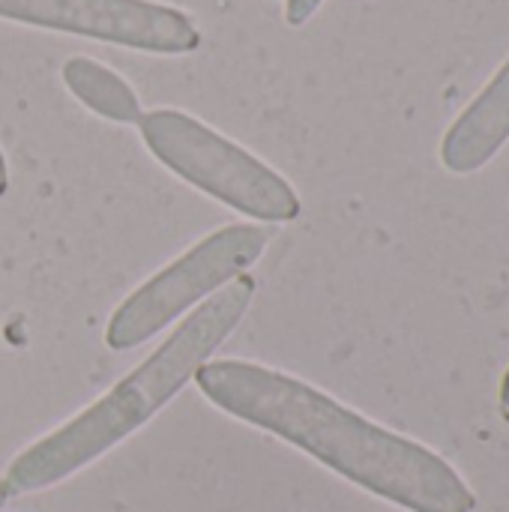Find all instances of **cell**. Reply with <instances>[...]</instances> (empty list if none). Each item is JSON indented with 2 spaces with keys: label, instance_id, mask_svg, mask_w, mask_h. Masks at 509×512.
Masks as SVG:
<instances>
[{
  "label": "cell",
  "instance_id": "7",
  "mask_svg": "<svg viewBox=\"0 0 509 512\" xmlns=\"http://www.w3.org/2000/svg\"><path fill=\"white\" fill-rule=\"evenodd\" d=\"M66 90L93 114L111 120V123H138L144 108L132 84L117 75L111 66L93 60V57H69L60 69Z\"/></svg>",
  "mask_w": 509,
  "mask_h": 512
},
{
  "label": "cell",
  "instance_id": "5",
  "mask_svg": "<svg viewBox=\"0 0 509 512\" xmlns=\"http://www.w3.org/2000/svg\"><path fill=\"white\" fill-rule=\"evenodd\" d=\"M0 18L150 54H189L201 45L195 21L156 0H0Z\"/></svg>",
  "mask_w": 509,
  "mask_h": 512
},
{
  "label": "cell",
  "instance_id": "4",
  "mask_svg": "<svg viewBox=\"0 0 509 512\" xmlns=\"http://www.w3.org/2000/svg\"><path fill=\"white\" fill-rule=\"evenodd\" d=\"M267 243L270 228L264 225L237 222L207 234L114 309L105 327V345L111 351H132L159 336L204 297L240 279L264 255Z\"/></svg>",
  "mask_w": 509,
  "mask_h": 512
},
{
  "label": "cell",
  "instance_id": "8",
  "mask_svg": "<svg viewBox=\"0 0 509 512\" xmlns=\"http://www.w3.org/2000/svg\"><path fill=\"white\" fill-rule=\"evenodd\" d=\"M324 0H285V21L291 27H303L318 9H321Z\"/></svg>",
  "mask_w": 509,
  "mask_h": 512
},
{
  "label": "cell",
  "instance_id": "10",
  "mask_svg": "<svg viewBox=\"0 0 509 512\" xmlns=\"http://www.w3.org/2000/svg\"><path fill=\"white\" fill-rule=\"evenodd\" d=\"M9 189V168H6V159H3V150H0V195Z\"/></svg>",
  "mask_w": 509,
  "mask_h": 512
},
{
  "label": "cell",
  "instance_id": "1",
  "mask_svg": "<svg viewBox=\"0 0 509 512\" xmlns=\"http://www.w3.org/2000/svg\"><path fill=\"white\" fill-rule=\"evenodd\" d=\"M195 384L228 417L282 438L402 510H477L474 492L438 453L360 417L294 375L243 360H216L195 372Z\"/></svg>",
  "mask_w": 509,
  "mask_h": 512
},
{
  "label": "cell",
  "instance_id": "3",
  "mask_svg": "<svg viewBox=\"0 0 509 512\" xmlns=\"http://www.w3.org/2000/svg\"><path fill=\"white\" fill-rule=\"evenodd\" d=\"M135 126L171 174L213 201L267 225L294 222L303 213L297 189L279 171L204 120L177 108H156L141 114Z\"/></svg>",
  "mask_w": 509,
  "mask_h": 512
},
{
  "label": "cell",
  "instance_id": "2",
  "mask_svg": "<svg viewBox=\"0 0 509 512\" xmlns=\"http://www.w3.org/2000/svg\"><path fill=\"white\" fill-rule=\"evenodd\" d=\"M252 297V276H240L216 291L105 396L21 450L0 477V498H21L51 489L147 426L234 333L249 312Z\"/></svg>",
  "mask_w": 509,
  "mask_h": 512
},
{
  "label": "cell",
  "instance_id": "6",
  "mask_svg": "<svg viewBox=\"0 0 509 512\" xmlns=\"http://www.w3.org/2000/svg\"><path fill=\"white\" fill-rule=\"evenodd\" d=\"M509 141V60L486 90L459 114L441 141V162L453 174L480 171Z\"/></svg>",
  "mask_w": 509,
  "mask_h": 512
},
{
  "label": "cell",
  "instance_id": "9",
  "mask_svg": "<svg viewBox=\"0 0 509 512\" xmlns=\"http://www.w3.org/2000/svg\"><path fill=\"white\" fill-rule=\"evenodd\" d=\"M501 414H504V420L509 423V369L507 375H504V387H501Z\"/></svg>",
  "mask_w": 509,
  "mask_h": 512
}]
</instances>
